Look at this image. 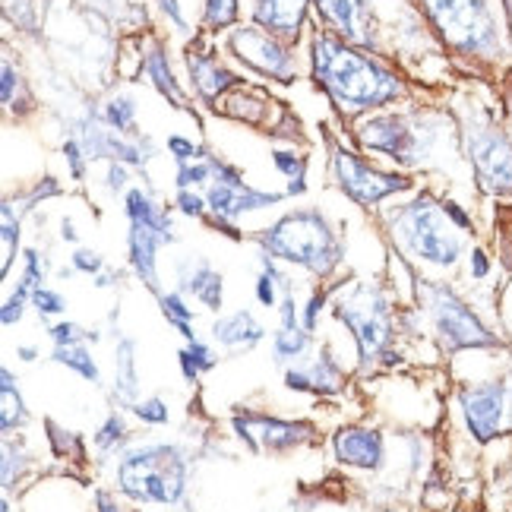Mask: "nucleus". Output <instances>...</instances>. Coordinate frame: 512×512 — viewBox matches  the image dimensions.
<instances>
[{"instance_id": "7", "label": "nucleus", "mask_w": 512, "mask_h": 512, "mask_svg": "<svg viewBox=\"0 0 512 512\" xmlns=\"http://www.w3.org/2000/svg\"><path fill=\"white\" fill-rule=\"evenodd\" d=\"M336 317L354 332V339H358L361 364H370L392 339L389 307L380 294H367V301L361 304H354V301L336 304Z\"/></svg>"}, {"instance_id": "18", "label": "nucleus", "mask_w": 512, "mask_h": 512, "mask_svg": "<svg viewBox=\"0 0 512 512\" xmlns=\"http://www.w3.org/2000/svg\"><path fill=\"white\" fill-rule=\"evenodd\" d=\"M323 16L336 26L348 42H370L367 29V4L364 0H317Z\"/></svg>"}, {"instance_id": "23", "label": "nucleus", "mask_w": 512, "mask_h": 512, "mask_svg": "<svg viewBox=\"0 0 512 512\" xmlns=\"http://www.w3.org/2000/svg\"><path fill=\"white\" fill-rule=\"evenodd\" d=\"M0 402H4V408H0V427H4V433H10L13 427L26 424V405H23V396H19V389L13 386V377L10 370L0 373Z\"/></svg>"}, {"instance_id": "10", "label": "nucleus", "mask_w": 512, "mask_h": 512, "mask_svg": "<svg viewBox=\"0 0 512 512\" xmlns=\"http://www.w3.org/2000/svg\"><path fill=\"white\" fill-rule=\"evenodd\" d=\"M336 174H339L342 190L351 196L354 203H364V206L380 203L383 196H389V193H396V190H405V187H408L405 177L373 171V168H367L361 159H354L351 152H336Z\"/></svg>"}, {"instance_id": "47", "label": "nucleus", "mask_w": 512, "mask_h": 512, "mask_svg": "<svg viewBox=\"0 0 512 512\" xmlns=\"http://www.w3.org/2000/svg\"><path fill=\"white\" fill-rule=\"evenodd\" d=\"M19 358H23V361H35V348H19Z\"/></svg>"}, {"instance_id": "15", "label": "nucleus", "mask_w": 512, "mask_h": 512, "mask_svg": "<svg viewBox=\"0 0 512 512\" xmlns=\"http://www.w3.org/2000/svg\"><path fill=\"white\" fill-rule=\"evenodd\" d=\"M336 456L354 468H380L383 462V437L373 430H342L336 437Z\"/></svg>"}, {"instance_id": "40", "label": "nucleus", "mask_w": 512, "mask_h": 512, "mask_svg": "<svg viewBox=\"0 0 512 512\" xmlns=\"http://www.w3.org/2000/svg\"><path fill=\"white\" fill-rule=\"evenodd\" d=\"M26 279L35 288H42V282H45V260L35 250H26Z\"/></svg>"}, {"instance_id": "29", "label": "nucleus", "mask_w": 512, "mask_h": 512, "mask_svg": "<svg viewBox=\"0 0 512 512\" xmlns=\"http://www.w3.org/2000/svg\"><path fill=\"white\" fill-rule=\"evenodd\" d=\"M32 291H35V285H32V282L26 279V275H23V282H19L16 294H10L7 304H4V310H0V320H4V326H13V323H19V317H23V307H26V301L32 298Z\"/></svg>"}, {"instance_id": "21", "label": "nucleus", "mask_w": 512, "mask_h": 512, "mask_svg": "<svg viewBox=\"0 0 512 512\" xmlns=\"http://www.w3.org/2000/svg\"><path fill=\"white\" fill-rule=\"evenodd\" d=\"M127 219L130 222H143V225H152L155 231L165 234V241L171 244L174 241V231H171V219L168 212L155 206L143 190H130L127 193Z\"/></svg>"}, {"instance_id": "5", "label": "nucleus", "mask_w": 512, "mask_h": 512, "mask_svg": "<svg viewBox=\"0 0 512 512\" xmlns=\"http://www.w3.org/2000/svg\"><path fill=\"white\" fill-rule=\"evenodd\" d=\"M402 234H405L408 250L427 263L452 266L462 253V241L449 231V225H443V212L430 200H418L405 209Z\"/></svg>"}, {"instance_id": "19", "label": "nucleus", "mask_w": 512, "mask_h": 512, "mask_svg": "<svg viewBox=\"0 0 512 512\" xmlns=\"http://www.w3.org/2000/svg\"><path fill=\"white\" fill-rule=\"evenodd\" d=\"M307 0H256V23L269 32L294 35L304 23Z\"/></svg>"}, {"instance_id": "27", "label": "nucleus", "mask_w": 512, "mask_h": 512, "mask_svg": "<svg viewBox=\"0 0 512 512\" xmlns=\"http://www.w3.org/2000/svg\"><path fill=\"white\" fill-rule=\"evenodd\" d=\"M260 263H263V272H260V279H256V301H260L263 307H275L282 298H279V288L285 282V275H279V269L272 266L269 260V253L260 256Z\"/></svg>"}, {"instance_id": "36", "label": "nucleus", "mask_w": 512, "mask_h": 512, "mask_svg": "<svg viewBox=\"0 0 512 512\" xmlns=\"http://www.w3.org/2000/svg\"><path fill=\"white\" fill-rule=\"evenodd\" d=\"M86 336L89 332H83L76 323H57L54 329H51V342L57 345V348H67V345H83L86 342Z\"/></svg>"}, {"instance_id": "6", "label": "nucleus", "mask_w": 512, "mask_h": 512, "mask_svg": "<svg viewBox=\"0 0 512 512\" xmlns=\"http://www.w3.org/2000/svg\"><path fill=\"white\" fill-rule=\"evenodd\" d=\"M430 310L437 320V332L446 348H478V345H497V339L481 326V320L471 313L456 294L446 288H430Z\"/></svg>"}, {"instance_id": "43", "label": "nucleus", "mask_w": 512, "mask_h": 512, "mask_svg": "<svg viewBox=\"0 0 512 512\" xmlns=\"http://www.w3.org/2000/svg\"><path fill=\"white\" fill-rule=\"evenodd\" d=\"M323 304H326V294L317 291V294L310 298V304H307V313H304V329H307V332L317 329V317H320V307H323Z\"/></svg>"}, {"instance_id": "39", "label": "nucleus", "mask_w": 512, "mask_h": 512, "mask_svg": "<svg viewBox=\"0 0 512 512\" xmlns=\"http://www.w3.org/2000/svg\"><path fill=\"white\" fill-rule=\"evenodd\" d=\"M105 117H108V124H114L117 130L121 127H130V121H133V105L130 102H111L108 105V111H105Z\"/></svg>"}, {"instance_id": "11", "label": "nucleus", "mask_w": 512, "mask_h": 512, "mask_svg": "<svg viewBox=\"0 0 512 512\" xmlns=\"http://www.w3.org/2000/svg\"><path fill=\"white\" fill-rule=\"evenodd\" d=\"M471 162L490 193H512V146L494 130H475L468 140Z\"/></svg>"}, {"instance_id": "31", "label": "nucleus", "mask_w": 512, "mask_h": 512, "mask_svg": "<svg viewBox=\"0 0 512 512\" xmlns=\"http://www.w3.org/2000/svg\"><path fill=\"white\" fill-rule=\"evenodd\" d=\"M162 313L168 317V323H190L193 320V307L184 304L181 294H162Z\"/></svg>"}, {"instance_id": "1", "label": "nucleus", "mask_w": 512, "mask_h": 512, "mask_svg": "<svg viewBox=\"0 0 512 512\" xmlns=\"http://www.w3.org/2000/svg\"><path fill=\"white\" fill-rule=\"evenodd\" d=\"M313 70L323 89L336 98L342 108H370L383 105L399 95L396 76L377 67L370 57L345 48L339 38L317 35L313 38Z\"/></svg>"}, {"instance_id": "25", "label": "nucleus", "mask_w": 512, "mask_h": 512, "mask_svg": "<svg viewBox=\"0 0 512 512\" xmlns=\"http://www.w3.org/2000/svg\"><path fill=\"white\" fill-rule=\"evenodd\" d=\"M304 373L310 380V392H339L342 389V370L329 354H320V358L310 364V370H304Z\"/></svg>"}, {"instance_id": "2", "label": "nucleus", "mask_w": 512, "mask_h": 512, "mask_svg": "<svg viewBox=\"0 0 512 512\" xmlns=\"http://www.w3.org/2000/svg\"><path fill=\"white\" fill-rule=\"evenodd\" d=\"M260 247L275 256V260L298 263L317 275H329L342 263V244L336 231L326 225V219L313 209H301L285 215L282 222L266 228L260 238Z\"/></svg>"}, {"instance_id": "41", "label": "nucleus", "mask_w": 512, "mask_h": 512, "mask_svg": "<svg viewBox=\"0 0 512 512\" xmlns=\"http://www.w3.org/2000/svg\"><path fill=\"white\" fill-rule=\"evenodd\" d=\"M187 354H190V361L200 367V370H209V367H215V358H212V351L203 345V342H190L187 345Z\"/></svg>"}, {"instance_id": "13", "label": "nucleus", "mask_w": 512, "mask_h": 512, "mask_svg": "<svg viewBox=\"0 0 512 512\" xmlns=\"http://www.w3.org/2000/svg\"><path fill=\"white\" fill-rule=\"evenodd\" d=\"M234 51H238L241 61H247L250 67L272 73V76H291V57L285 54V48H279L272 38L260 29H241L231 38Z\"/></svg>"}, {"instance_id": "12", "label": "nucleus", "mask_w": 512, "mask_h": 512, "mask_svg": "<svg viewBox=\"0 0 512 512\" xmlns=\"http://www.w3.org/2000/svg\"><path fill=\"white\" fill-rule=\"evenodd\" d=\"M361 143L399 162H415L418 155V136L402 117H373L361 127Z\"/></svg>"}, {"instance_id": "8", "label": "nucleus", "mask_w": 512, "mask_h": 512, "mask_svg": "<svg viewBox=\"0 0 512 512\" xmlns=\"http://www.w3.org/2000/svg\"><path fill=\"white\" fill-rule=\"evenodd\" d=\"M462 408H465V421L478 440L497 437L506 424V411L512 408V380L500 383H484V386H471L462 392Z\"/></svg>"}, {"instance_id": "30", "label": "nucleus", "mask_w": 512, "mask_h": 512, "mask_svg": "<svg viewBox=\"0 0 512 512\" xmlns=\"http://www.w3.org/2000/svg\"><path fill=\"white\" fill-rule=\"evenodd\" d=\"M149 76H152L155 86H159L165 95H171L174 102H181V92H177V83H174L171 70L165 67V57H162V51H155V54L149 57Z\"/></svg>"}, {"instance_id": "9", "label": "nucleus", "mask_w": 512, "mask_h": 512, "mask_svg": "<svg viewBox=\"0 0 512 512\" xmlns=\"http://www.w3.org/2000/svg\"><path fill=\"white\" fill-rule=\"evenodd\" d=\"M206 203L215 215H219V219L234 222L250 209H263V206L279 203V193H256L241 181L238 171H231L225 165H215V184L206 193Z\"/></svg>"}, {"instance_id": "34", "label": "nucleus", "mask_w": 512, "mask_h": 512, "mask_svg": "<svg viewBox=\"0 0 512 512\" xmlns=\"http://www.w3.org/2000/svg\"><path fill=\"white\" fill-rule=\"evenodd\" d=\"M16 247H19V225L13 222V209L4 206V272H7L10 263H13Z\"/></svg>"}, {"instance_id": "32", "label": "nucleus", "mask_w": 512, "mask_h": 512, "mask_svg": "<svg viewBox=\"0 0 512 512\" xmlns=\"http://www.w3.org/2000/svg\"><path fill=\"white\" fill-rule=\"evenodd\" d=\"M32 304L38 307V313H45V317H51V313H64V307H67V301L61 298V294L45 288V285L32 291Z\"/></svg>"}, {"instance_id": "45", "label": "nucleus", "mask_w": 512, "mask_h": 512, "mask_svg": "<svg viewBox=\"0 0 512 512\" xmlns=\"http://www.w3.org/2000/svg\"><path fill=\"white\" fill-rule=\"evenodd\" d=\"M98 512H121V509H117L105 494H98Z\"/></svg>"}, {"instance_id": "16", "label": "nucleus", "mask_w": 512, "mask_h": 512, "mask_svg": "<svg viewBox=\"0 0 512 512\" xmlns=\"http://www.w3.org/2000/svg\"><path fill=\"white\" fill-rule=\"evenodd\" d=\"M130 266L133 272L140 275V279L155 288V282H159V275H155V253H159L165 241L162 231H155L152 225H143V222H130Z\"/></svg>"}, {"instance_id": "24", "label": "nucleus", "mask_w": 512, "mask_h": 512, "mask_svg": "<svg viewBox=\"0 0 512 512\" xmlns=\"http://www.w3.org/2000/svg\"><path fill=\"white\" fill-rule=\"evenodd\" d=\"M114 389L121 399L136 396V361H133V342L124 339L114 351Z\"/></svg>"}, {"instance_id": "20", "label": "nucleus", "mask_w": 512, "mask_h": 512, "mask_svg": "<svg viewBox=\"0 0 512 512\" xmlns=\"http://www.w3.org/2000/svg\"><path fill=\"white\" fill-rule=\"evenodd\" d=\"M181 291L193 294V298L203 301L209 310L222 307V275L203 260H196V263L181 269Z\"/></svg>"}, {"instance_id": "35", "label": "nucleus", "mask_w": 512, "mask_h": 512, "mask_svg": "<svg viewBox=\"0 0 512 512\" xmlns=\"http://www.w3.org/2000/svg\"><path fill=\"white\" fill-rule=\"evenodd\" d=\"M133 415L136 418H143L149 424H165L171 415H168V405L162 399H146V402H136L133 405Z\"/></svg>"}, {"instance_id": "38", "label": "nucleus", "mask_w": 512, "mask_h": 512, "mask_svg": "<svg viewBox=\"0 0 512 512\" xmlns=\"http://www.w3.org/2000/svg\"><path fill=\"white\" fill-rule=\"evenodd\" d=\"M73 269H80L86 275H98V272L105 269V260L95 250H76L73 253Z\"/></svg>"}, {"instance_id": "17", "label": "nucleus", "mask_w": 512, "mask_h": 512, "mask_svg": "<svg viewBox=\"0 0 512 512\" xmlns=\"http://www.w3.org/2000/svg\"><path fill=\"white\" fill-rule=\"evenodd\" d=\"M212 339L225 348H253L266 339V329L250 310H234L212 323Z\"/></svg>"}, {"instance_id": "44", "label": "nucleus", "mask_w": 512, "mask_h": 512, "mask_svg": "<svg viewBox=\"0 0 512 512\" xmlns=\"http://www.w3.org/2000/svg\"><path fill=\"white\" fill-rule=\"evenodd\" d=\"M471 272H475L478 279H484V275H487V260H484L481 250H475V256H471Z\"/></svg>"}, {"instance_id": "14", "label": "nucleus", "mask_w": 512, "mask_h": 512, "mask_svg": "<svg viewBox=\"0 0 512 512\" xmlns=\"http://www.w3.org/2000/svg\"><path fill=\"white\" fill-rule=\"evenodd\" d=\"M234 427H238V433L253 449H269V452L298 446L307 433V427H294V424L275 421V418H238Z\"/></svg>"}, {"instance_id": "22", "label": "nucleus", "mask_w": 512, "mask_h": 512, "mask_svg": "<svg viewBox=\"0 0 512 512\" xmlns=\"http://www.w3.org/2000/svg\"><path fill=\"white\" fill-rule=\"evenodd\" d=\"M190 70H193L196 86H200V92H203L206 98H215L222 89H228V86L238 83L228 70L219 67V61H215V57H206V54L190 57Z\"/></svg>"}, {"instance_id": "3", "label": "nucleus", "mask_w": 512, "mask_h": 512, "mask_svg": "<svg viewBox=\"0 0 512 512\" xmlns=\"http://www.w3.org/2000/svg\"><path fill=\"white\" fill-rule=\"evenodd\" d=\"M190 462L177 446H136L117 465V487L140 503H177L187 490Z\"/></svg>"}, {"instance_id": "4", "label": "nucleus", "mask_w": 512, "mask_h": 512, "mask_svg": "<svg viewBox=\"0 0 512 512\" xmlns=\"http://www.w3.org/2000/svg\"><path fill=\"white\" fill-rule=\"evenodd\" d=\"M440 32L462 51H494L497 23L484 0H424Z\"/></svg>"}, {"instance_id": "26", "label": "nucleus", "mask_w": 512, "mask_h": 512, "mask_svg": "<svg viewBox=\"0 0 512 512\" xmlns=\"http://www.w3.org/2000/svg\"><path fill=\"white\" fill-rule=\"evenodd\" d=\"M310 336H307V329H301L298 323H282L279 332H275V358L279 361H288V358H298V354L307 348Z\"/></svg>"}, {"instance_id": "46", "label": "nucleus", "mask_w": 512, "mask_h": 512, "mask_svg": "<svg viewBox=\"0 0 512 512\" xmlns=\"http://www.w3.org/2000/svg\"><path fill=\"white\" fill-rule=\"evenodd\" d=\"M61 228H64V231H61V234H64V241H76V231H73V222H64Z\"/></svg>"}, {"instance_id": "28", "label": "nucleus", "mask_w": 512, "mask_h": 512, "mask_svg": "<svg viewBox=\"0 0 512 512\" xmlns=\"http://www.w3.org/2000/svg\"><path fill=\"white\" fill-rule=\"evenodd\" d=\"M54 361L67 364L70 370H76L80 377H86L89 383H98V367L92 361V354L83 345H67V348H54Z\"/></svg>"}, {"instance_id": "42", "label": "nucleus", "mask_w": 512, "mask_h": 512, "mask_svg": "<svg viewBox=\"0 0 512 512\" xmlns=\"http://www.w3.org/2000/svg\"><path fill=\"white\" fill-rule=\"evenodd\" d=\"M177 206H181V212H187V215H196V219L206 212V203L190 190H181V196H177Z\"/></svg>"}, {"instance_id": "37", "label": "nucleus", "mask_w": 512, "mask_h": 512, "mask_svg": "<svg viewBox=\"0 0 512 512\" xmlns=\"http://www.w3.org/2000/svg\"><path fill=\"white\" fill-rule=\"evenodd\" d=\"M127 433V427H124V418L121 415H111L108 421H105V427L98 430V437H95V443L102 446V449H111L117 440H121Z\"/></svg>"}, {"instance_id": "33", "label": "nucleus", "mask_w": 512, "mask_h": 512, "mask_svg": "<svg viewBox=\"0 0 512 512\" xmlns=\"http://www.w3.org/2000/svg\"><path fill=\"white\" fill-rule=\"evenodd\" d=\"M234 13H238V0H209L206 7V23L209 26H228Z\"/></svg>"}]
</instances>
